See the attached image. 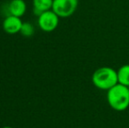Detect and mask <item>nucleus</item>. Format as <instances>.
<instances>
[{"mask_svg": "<svg viewBox=\"0 0 129 128\" xmlns=\"http://www.w3.org/2000/svg\"><path fill=\"white\" fill-rule=\"evenodd\" d=\"M78 0H54L52 10L60 18H68L75 13Z\"/></svg>", "mask_w": 129, "mask_h": 128, "instance_id": "7ed1b4c3", "label": "nucleus"}, {"mask_svg": "<svg viewBox=\"0 0 129 128\" xmlns=\"http://www.w3.org/2000/svg\"><path fill=\"white\" fill-rule=\"evenodd\" d=\"M20 33L25 37H31L34 33V28L29 22H25L22 24L20 29Z\"/></svg>", "mask_w": 129, "mask_h": 128, "instance_id": "1a4fd4ad", "label": "nucleus"}, {"mask_svg": "<svg viewBox=\"0 0 129 128\" xmlns=\"http://www.w3.org/2000/svg\"><path fill=\"white\" fill-rule=\"evenodd\" d=\"M23 22L20 18L16 16L9 15L3 21V29L9 34H15L20 32Z\"/></svg>", "mask_w": 129, "mask_h": 128, "instance_id": "39448f33", "label": "nucleus"}, {"mask_svg": "<svg viewBox=\"0 0 129 128\" xmlns=\"http://www.w3.org/2000/svg\"><path fill=\"white\" fill-rule=\"evenodd\" d=\"M128 90H129V86H128Z\"/></svg>", "mask_w": 129, "mask_h": 128, "instance_id": "9b49d317", "label": "nucleus"}, {"mask_svg": "<svg viewBox=\"0 0 129 128\" xmlns=\"http://www.w3.org/2000/svg\"><path fill=\"white\" fill-rule=\"evenodd\" d=\"M53 1L54 0H33L34 14L39 17L44 12L52 10Z\"/></svg>", "mask_w": 129, "mask_h": 128, "instance_id": "0eeeda50", "label": "nucleus"}, {"mask_svg": "<svg viewBox=\"0 0 129 128\" xmlns=\"http://www.w3.org/2000/svg\"><path fill=\"white\" fill-rule=\"evenodd\" d=\"M1 128H12V127H11V126H4V127H1Z\"/></svg>", "mask_w": 129, "mask_h": 128, "instance_id": "9d476101", "label": "nucleus"}, {"mask_svg": "<svg viewBox=\"0 0 129 128\" xmlns=\"http://www.w3.org/2000/svg\"><path fill=\"white\" fill-rule=\"evenodd\" d=\"M107 102L112 110L117 111H126L129 107L128 87L117 83L107 91Z\"/></svg>", "mask_w": 129, "mask_h": 128, "instance_id": "f257e3e1", "label": "nucleus"}, {"mask_svg": "<svg viewBox=\"0 0 129 128\" xmlns=\"http://www.w3.org/2000/svg\"><path fill=\"white\" fill-rule=\"evenodd\" d=\"M92 83L98 89L108 91L118 82V74L114 68L111 67H101L96 69L91 76Z\"/></svg>", "mask_w": 129, "mask_h": 128, "instance_id": "f03ea898", "label": "nucleus"}, {"mask_svg": "<svg viewBox=\"0 0 129 128\" xmlns=\"http://www.w3.org/2000/svg\"><path fill=\"white\" fill-rule=\"evenodd\" d=\"M59 16L53 10L47 11L38 17V25L44 32H53L59 24Z\"/></svg>", "mask_w": 129, "mask_h": 128, "instance_id": "20e7f679", "label": "nucleus"}, {"mask_svg": "<svg viewBox=\"0 0 129 128\" xmlns=\"http://www.w3.org/2000/svg\"><path fill=\"white\" fill-rule=\"evenodd\" d=\"M118 82L126 87L129 86V64H125L121 66L117 70Z\"/></svg>", "mask_w": 129, "mask_h": 128, "instance_id": "6e6552de", "label": "nucleus"}, {"mask_svg": "<svg viewBox=\"0 0 129 128\" xmlns=\"http://www.w3.org/2000/svg\"><path fill=\"white\" fill-rule=\"evenodd\" d=\"M26 11V5L24 0H12L7 5V12L8 15L22 17Z\"/></svg>", "mask_w": 129, "mask_h": 128, "instance_id": "423d86ee", "label": "nucleus"}]
</instances>
